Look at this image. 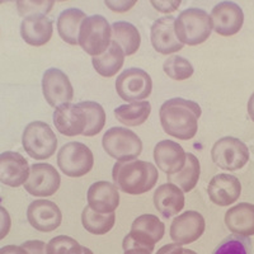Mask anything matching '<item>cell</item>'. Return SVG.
I'll use <instances>...</instances> for the list:
<instances>
[{
	"label": "cell",
	"mask_w": 254,
	"mask_h": 254,
	"mask_svg": "<svg viewBox=\"0 0 254 254\" xmlns=\"http://www.w3.org/2000/svg\"><path fill=\"white\" fill-rule=\"evenodd\" d=\"M201 113V107L196 102L183 98H172L162 104L159 117L165 133L178 140L187 141L196 136Z\"/></svg>",
	"instance_id": "cell-1"
},
{
	"label": "cell",
	"mask_w": 254,
	"mask_h": 254,
	"mask_svg": "<svg viewBox=\"0 0 254 254\" xmlns=\"http://www.w3.org/2000/svg\"><path fill=\"white\" fill-rule=\"evenodd\" d=\"M113 182L127 194H142L155 187L159 174L155 165L144 160L117 162L113 165Z\"/></svg>",
	"instance_id": "cell-2"
},
{
	"label": "cell",
	"mask_w": 254,
	"mask_h": 254,
	"mask_svg": "<svg viewBox=\"0 0 254 254\" xmlns=\"http://www.w3.org/2000/svg\"><path fill=\"white\" fill-rule=\"evenodd\" d=\"M174 31L181 44L197 46L211 36L212 20L203 9H186L176 19Z\"/></svg>",
	"instance_id": "cell-3"
},
{
	"label": "cell",
	"mask_w": 254,
	"mask_h": 254,
	"mask_svg": "<svg viewBox=\"0 0 254 254\" xmlns=\"http://www.w3.org/2000/svg\"><path fill=\"white\" fill-rule=\"evenodd\" d=\"M165 225L155 215L145 214L135 219L131 231L125 237L122 247L125 251L131 248H145L153 252L155 244L163 239Z\"/></svg>",
	"instance_id": "cell-4"
},
{
	"label": "cell",
	"mask_w": 254,
	"mask_h": 254,
	"mask_svg": "<svg viewBox=\"0 0 254 254\" xmlns=\"http://www.w3.org/2000/svg\"><path fill=\"white\" fill-rule=\"evenodd\" d=\"M112 41V28L102 15H90L84 19L79 32V45L90 56H99L107 51Z\"/></svg>",
	"instance_id": "cell-5"
},
{
	"label": "cell",
	"mask_w": 254,
	"mask_h": 254,
	"mask_svg": "<svg viewBox=\"0 0 254 254\" xmlns=\"http://www.w3.org/2000/svg\"><path fill=\"white\" fill-rule=\"evenodd\" d=\"M104 150L117 162H130L140 156L142 141L133 131L125 127H112L102 140Z\"/></svg>",
	"instance_id": "cell-6"
},
{
	"label": "cell",
	"mask_w": 254,
	"mask_h": 254,
	"mask_svg": "<svg viewBox=\"0 0 254 254\" xmlns=\"http://www.w3.org/2000/svg\"><path fill=\"white\" fill-rule=\"evenodd\" d=\"M22 144L31 158L36 160H45L55 154L58 139L50 125L42 121H33L24 128Z\"/></svg>",
	"instance_id": "cell-7"
},
{
	"label": "cell",
	"mask_w": 254,
	"mask_h": 254,
	"mask_svg": "<svg viewBox=\"0 0 254 254\" xmlns=\"http://www.w3.org/2000/svg\"><path fill=\"white\" fill-rule=\"evenodd\" d=\"M58 165L65 176L79 178L92 171L94 156L92 150L83 142H67L59 150Z\"/></svg>",
	"instance_id": "cell-8"
},
{
	"label": "cell",
	"mask_w": 254,
	"mask_h": 254,
	"mask_svg": "<svg viewBox=\"0 0 254 254\" xmlns=\"http://www.w3.org/2000/svg\"><path fill=\"white\" fill-rule=\"evenodd\" d=\"M211 158L221 169L234 172L242 169L249 160V149L237 137H221L211 149Z\"/></svg>",
	"instance_id": "cell-9"
},
{
	"label": "cell",
	"mask_w": 254,
	"mask_h": 254,
	"mask_svg": "<svg viewBox=\"0 0 254 254\" xmlns=\"http://www.w3.org/2000/svg\"><path fill=\"white\" fill-rule=\"evenodd\" d=\"M116 90L126 102H141L151 94L153 80L145 70L131 67L122 71L116 80Z\"/></svg>",
	"instance_id": "cell-10"
},
{
	"label": "cell",
	"mask_w": 254,
	"mask_h": 254,
	"mask_svg": "<svg viewBox=\"0 0 254 254\" xmlns=\"http://www.w3.org/2000/svg\"><path fill=\"white\" fill-rule=\"evenodd\" d=\"M61 185V177L56 168L46 163L33 164L29 169V177L24 188L35 197H50L55 194Z\"/></svg>",
	"instance_id": "cell-11"
},
{
	"label": "cell",
	"mask_w": 254,
	"mask_h": 254,
	"mask_svg": "<svg viewBox=\"0 0 254 254\" xmlns=\"http://www.w3.org/2000/svg\"><path fill=\"white\" fill-rule=\"evenodd\" d=\"M42 92L47 103L54 108L70 103L74 98V89L69 78L56 67L46 70L42 78Z\"/></svg>",
	"instance_id": "cell-12"
},
{
	"label": "cell",
	"mask_w": 254,
	"mask_h": 254,
	"mask_svg": "<svg viewBox=\"0 0 254 254\" xmlns=\"http://www.w3.org/2000/svg\"><path fill=\"white\" fill-rule=\"evenodd\" d=\"M210 17L212 29L224 37L237 35L244 23V13L234 1H221L215 5Z\"/></svg>",
	"instance_id": "cell-13"
},
{
	"label": "cell",
	"mask_w": 254,
	"mask_h": 254,
	"mask_svg": "<svg viewBox=\"0 0 254 254\" xmlns=\"http://www.w3.org/2000/svg\"><path fill=\"white\" fill-rule=\"evenodd\" d=\"M206 222L197 211H186L173 220L171 225V238L176 244L186 246L196 242L203 234Z\"/></svg>",
	"instance_id": "cell-14"
},
{
	"label": "cell",
	"mask_w": 254,
	"mask_h": 254,
	"mask_svg": "<svg viewBox=\"0 0 254 254\" xmlns=\"http://www.w3.org/2000/svg\"><path fill=\"white\" fill-rule=\"evenodd\" d=\"M27 219L36 230L50 233L61 225L63 214L55 202L49 199H36L27 208Z\"/></svg>",
	"instance_id": "cell-15"
},
{
	"label": "cell",
	"mask_w": 254,
	"mask_h": 254,
	"mask_svg": "<svg viewBox=\"0 0 254 254\" xmlns=\"http://www.w3.org/2000/svg\"><path fill=\"white\" fill-rule=\"evenodd\" d=\"M54 124L61 135L72 136L83 135L87 127V116L80 104L66 103L55 108Z\"/></svg>",
	"instance_id": "cell-16"
},
{
	"label": "cell",
	"mask_w": 254,
	"mask_h": 254,
	"mask_svg": "<svg viewBox=\"0 0 254 254\" xmlns=\"http://www.w3.org/2000/svg\"><path fill=\"white\" fill-rule=\"evenodd\" d=\"M176 18L172 15L159 18L151 26V45L154 50L162 55H171L183 49L174 31Z\"/></svg>",
	"instance_id": "cell-17"
},
{
	"label": "cell",
	"mask_w": 254,
	"mask_h": 254,
	"mask_svg": "<svg viewBox=\"0 0 254 254\" xmlns=\"http://www.w3.org/2000/svg\"><path fill=\"white\" fill-rule=\"evenodd\" d=\"M28 162L15 151L0 154V182L9 187H19L29 177Z\"/></svg>",
	"instance_id": "cell-18"
},
{
	"label": "cell",
	"mask_w": 254,
	"mask_h": 254,
	"mask_svg": "<svg viewBox=\"0 0 254 254\" xmlns=\"http://www.w3.org/2000/svg\"><path fill=\"white\" fill-rule=\"evenodd\" d=\"M186 151L183 147L172 140H163L154 147V160L156 167L167 176L178 173L186 164Z\"/></svg>",
	"instance_id": "cell-19"
},
{
	"label": "cell",
	"mask_w": 254,
	"mask_h": 254,
	"mask_svg": "<svg viewBox=\"0 0 254 254\" xmlns=\"http://www.w3.org/2000/svg\"><path fill=\"white\" fill-rule=\"evenodd\" d=\"M88 206L98 214H112L120 205V193L107 181L93 183L88 190Z\"/></svg>",
	"instance_id": "cell-20"
},
{
	"label": "cell",
	"mask_w": 254,
	"mask_h": 254,
	"mask_svg": "<svg viewBox=\"0 0 254 254\" xmlns=\"http://www.w3.org/2000/svg\"><path fill=\"white\" fill-rule=\"evenodd\" d=\"M208 197L215 205L229 206L237 201L242 193V185L235 176L217 174L208 183Z\"/></svg>",
	"instance_id": "cell-21"
},
{
	"label": "cell",
	"mask_w": 254,
	"mask_h": 254,
	"mask_svg": "<svg viewBox=\"0 0 254 254\" xmlns=\"http://www.w3.org/2000/svg\"><path fill=\"white\" fill-rule=\"evenodd\" d=\"M54 27L47 15L35 14L24 17L20 23V36L29 46H44L51 40Z\"/></svg>",
	"instance_id": "cell-22"
},
{
	"label": "cell",
	"mask_w": 254,
	"mask_h": 254,
	"mask_svg": "<svg viewBox=\"0 0 254 254\" xmlns=\"http://www.w3.org/2000/svg\"><path fill=\"white\" fill-rule=\"evenodd\" d=\"M154 205L163 217L171 219L185 207V194L177 186L165 183L154 192Z\"/></svg>",
	"instance_id": "cell-23"
},
{
	"label": "cell",
	"mask_w": 254,
	"mask_h": 254,
	"mask_svg": "<svg viewBox=\"0 0 254 254\" xmlns=\"http://www.w3.org/2000/svg\"><path fill=\"white\" fill-rule=\"evenodd\" d=\"M225 225L235 235L247 238L254 235V205L242 202L229 208L225 214Z\"/></svg>",
	"instance_id": "cell-24"
},
{
	"label": "cell",
	"mask_w": 254,
	"mask_h": 254,
	"mask_svg": "<svg viewBox=\"0 0 254 254\" xmlns=\"http://www.w3.org/2000/svg\"><path fill=\"white\" fill-rule=\"evenodd\" d=\"M85 18V13L76 8L61 12L58 18V32L63 41L72 46L79 45V32Z\"/></svg>",
	"instance_id": "cell-25"
},
{
	"label": "cell",
	"mask_w": 254,
	"mask_h": 254,
	"mask_svg": "<svg viewBox=\"0 0 254 254\" xmlns=\"http://www.w3.org/2000/svg\"><path fill=\"white\" fill-rule=\"evenodd\" d=\"M125 52L119 45L111 41L110 47L102 55L94 56L92 59L93 67L101 76L111 78L115 76L124 66Z\"/></svg>",
	"instance_id": "cell-26"
},
{
	"label": "cell",
	"mask_w": 254,
	"mask_h": 254,
	"mask_svg": "<svg viewBox=\"0 0 254 254\" xmlns=\"http://www.w3.org/2000/svg\"><path fill=\"white\" fill-rule=\"evenodd\" d=\"M112 41L119 45L125 52V56H131L137 52L141 45V36L132 23L120 20L111 26Z\"/></svg>",
	"instance_id": "cell-27"
},
{
	"label": "cell",
	"mask_w": 254,
	"mask_h": 254,
	"mask_svg": "<svg viewBox=\"0 0 254 254\" xmlns=\"http://www.w3.org/2000/svg\"><path fill=\"white\" fill-rule=\"evenodd\" d=\"M201 174V165L193 154L188 153L186 156L185 167L173 176H168V183L177 186L182 192H190L196 187Z\"/></svg>",
	"instance_id": "cell-28"
},
{
	"label": "cell",
	"mask_w": 254,
	"mask_h": 254,
	"mask_svg": "<svg viewBox=\"0 0 254 254\" xmlns=\"http://www.w3.org/2000/svg\"><path fill=\"white\" fill-rule=\"evenodd\" d=\"M151 113V104L147 101L122 104L115 110L116 119L126 126L135 127L144 124Z\"/></svg>",
	"instance_id": "cell-29"
},
{
	"label": "cell",
	"mask_w": 254,
	"mask_h": 254,
	"mask_svg": "<svg viewBox=\"0 0 254 254\" xmlns=\"http://www.w3.org/2000/svg\"><path fill=\"white\" fill-rule=\"evenodd\" d=\"M115 212H112V214H98V212H94L89 206H87L81 212V222H83L84 229L89 231L90 234H107L115 226Z\"/></svg>",
	"instance_id": "cell-30"
},
{
	"label": "cell",
	"mask_w": 254,
	"mask_h": 254,
	"mask_svg": "<svg viewBox=\"0 0 254 254\" xmlns=\"http://www.w3.org/2000/svg\"><path fill=\"white\" fill-rule=\"evenodd\" d=\"M79 104L85 111V116H87V127H85L83 135L87 137L98 135L106 125V112H104L103 107L97 102L92 101L80 102Z\"/></svg>",
	"instance_id": "cell-31"
},
{
	"label": "cell",
	"mask_w": 254,
	"mask_h": 254,
	"mask_svg": "<svg viewBox=\"0 0 254 254\" xmlns=\"http://www.w3.org/2000/svg\"><path fill=\"white\" fill-rule=\"evenodd\" d=\"M163 70L173 80H186L193 75L192 64L182 56H169L163 64Z\"/></svg>",
	"instance_id": "cell-32"
},
{
	"label": "cell",
	"mask_w": 254,
	"mask_h": 254,
	"mask_svg": "<svg viewBox=\"0 0 254 254\" xmlns=\"http://www.w3.org/2000/svg\"><path fill=\"white\" fill-rule=\"evenodd\" d=\"M212 254H253L252 242L242 235H229L216 247Z\"/></svg>",
	"instance_id": "cell-33"
},
{
	"label": "cell",
	"mask_w": 254,
	"mask_h": 254,
	"mask_svg": "<svg viewBox=\"0 0 254 254\" xmlns=\"http://www.w3.org/2000/svg\"><path fill=\"white\" fill-rule=\"evenodd\" d=\"M47 254H83V247L72 238L59 235L52 238L47 244Z\"/></svg>",
	"instance_id": "cell-34"
},
{
	"label": "cell",
	"mask_w": 254,
	"mask_h": 254,
	"mask_svg": "<svg viewBox=\"0 0 254 254\" xmlns=\"http://www.w3.org/2000/svg\"><path fill=\"white\" fill-rule=\"evenodd\" d=\"M55 0H18L17 9L22 17L35 14H49L54 8Z\"/></svg>",
	"instance_id": "cell-35"
},
{
	"label": "cell",
	"mask_w": 254,
	"mask_h": 254,
	"mask_svg": "<svg viewBox=\"0 0 254 254\" xmlns=\"http://www.w3.org/2000/svg\"><path fill=\"white\" fill-rule=\"evenodd\" d=\"M150 3L158 12L169 14V13L176 12L181 6L182 0H150Z\"/></svg>",
	"instance_id": "cell-36"
},
{
	"label": "cell",
	"mask_w": 254,
	"mask_h": 254,
	"mask_svg": "<svg viewBox=\"0 0 254 254\" xmlns=\"http://www.w3.org/2000/svg\"><path fill=\"white\" fill-rule=\"evenodd\" d=\"M137 3V0H104L108 9L116 13H126Z\"/></svg>",
	"instance_id": "cell-37"
},
{
	"label": "cell",
	"mask_w": 254,
	"mask_h": 254,
	"mask_svg": "<svg viewBox=\"0 0 254 254\" xmlns=\"http://www.w3.org/2000/svg\"><path fill=\"white\" fill-rule=\"evenodd\" d=\"M10 226H12L10 215L3 206H0V240H3L9 234Z\"/></svg>",
	"instance_id": "cell-38"
},
{
	"label": "cell",
	"mask_w": 254,
	"mask_h": 254,
	"mask_svg": "<svg viewBox=\"0 0 254 254\" xmlns=\"http://www.w3.org/2000/svg\"><path fill=\"white\" fill-rule=\"evenodd\" d=\"M22 247H23L29 254H47V246L42 242V240H28V242H24L23 244H22Z\"/></svg>",
	"instance_id": "cell-39"
},
{
	"label": "cell",
	"mask_w": 254,
	"mask_h": 254,
	"mask_svg": "<svg viewBox=\"0 0 254 254\" xmlns=\"http://www.w3.org/2000/svg\"><path fill=\"white\" fill-rule=\"evenodd\" d=\"M156 254H183V248L179 244H167L156 252Z\"/></svg>",
	"instance_id": "cell-40"
},
{
	"label": "cell",
	"mask_w": 254,
	"mask_h": 254,
	"mask_svg": "<svg viewBox=\"0 0 254 254\" xmlns=\"http://www.w3.org/2000/svg\"><path fill=\"white\" fill-rule=\"evenodd\" d=\"M0 254H29L23 247L20 246H5L0 248Z\"/></svg>",
	"instance_id": "cell-41"
},
{
	"label": "cell",
	"mask_w": 254,
	"mask_h": 254,
	"mask_svg": "<svg viewBox=\"0 0 254 254\" xmlns=\"http://www.w3.org/2000/svg\"><path fill=\"white\" fill-rule=\"evenodd\" d=\"M124 254H153V252L145 248H131L125 251Z\"/></svg>",
	"instance_id": "cell-42"
},
{
	"label": "cell",
	"mask_w": 254,
	"mask_h": 254,
	"mask_svg": "<svg viewBox=\"0 0 254 254\" xmlns=\"http://www.w3.org/2000/svg\"><path fill=\"white\" fill-rule=\"evenodd\" d=\"M248 115L252 121L254 122V93L251 95V98L248 101Z\"/></svg>",
	"instance_id": "cell-43"
},
{
	"label": "cell",
	"mask_w": 254,
	"mask_h": 254,
	"mask_svg": "<svg viewBox=\"0 0 254 254\" xmlns=\"http://www.w3.org/2000/svg\"><path fill=\"white\" fill-rule=\"evenodd\" d=\"M83 254H94V253H93L89 248H87V247H83Z\"/></svg>",
	"instance_id": "cell-44"
},
{
	"label": "cell",
	"mask_w": 254,
	"mask_h": 254,
	"mask_svg": "<svg viewBox=\"0 0 254 254\" xmlns=\"http://www.w3.org/2000/svg\"><path fill=\"white\" fill-rule=\"evenodd\" d=\"M183 254H197L196 252L190 251V249H185L183 248Z\"/></svg>",
	"instance_id": "cell-45"
},
{
	"label": "cell",
	"mask_w": 254,
	"mask_h": 254,
	"mask_svg": "<svg viewBox=\"0 0 254 254\" xmlns=\"http://www.w3.org/2000/svg\"><path fill=\"white\" fill-rule=\"evenodd\" d=\"M9 1H15V3H17L18 0H0V4H4V3H9Z\"/></svg>",
	"instance_id": "cell-46"
},
{
	"label": "cell",
	"mask_w": 254,
	"mask_h": 254,
	"mask_svg": "<svg viewBox=\"0 0 254 254\" xmlns=\"http://www.w3.org/2000/svg\"><path fill=\"white\" fill-rule=\"evenodd\" d=\"M58 1H65V0H58Z\"/></svg>",
	"instance_id": "cell-47"
}]
</instances>
